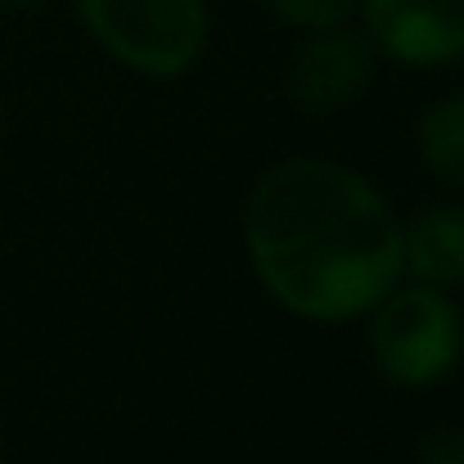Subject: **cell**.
<instances>
[{"label":"cell","instance_id":"cell-3","mask_svg":"<svg viewBox=\"0 0 464 464\" xmlns=\"http://www.w3.org/2000/svg\"><path fill=\"white\" fill-rule=\"evenodd\" d=\"M86 32L140 77H185L208 50V0H72Z\"/></svg>","mask_w":464,"mask_h":464},{"label":"cell","instance_id":"cell-9","mask_svg":"<svg viewBox=\"0 0 464 464\" xmlns=\"http://www.w3.org/2000/svg\"><path fill=\"white\" fill-rule=\"evenodd\" d=\"M415 464H464V429L438 424L415 442Z\"/></svg>","mask_w":464,"mask_h":464},{"label":"cell","instance_id":"cell-6","mask_svg":"<svg viewBox=\"0 0 464 464\" xmlns=\"http://www.w3.org/2000/svg\"><path fill=\"white\" fill-rule=\"evenodd\" d=\"M401 276L456 294L464 285V208L424 203L401 221Z\"/></svg>","mask_w":464,"mask_h":464},{"label":"cell","instance_id":"cell-8","mask_svg":"<svg viewBox=\"0 0 464 464\" xmlns=\"http://www.w3.org/2000/svg\"><path fill=\"white\" fill-rule=\"evenodd\" d=\"M289 27L298 32H324V27H343L356 14V0H266Z\"/></svg>","mask_w":464,"mask_h":464},{"label":"cell","instance_id":"cell-10","mask_svg":"<svg viewBox=\"0 0 464 464\" xmlns=\"http://www.w3.org/2000/svg\"><path fill=\"white\" fill-rule=\"evenodd\" d=\"M23 5H36V0H0V9H23Z\"/></svg>","mask_w":464,"mask_h":464},{"label":"cell","instance_id":"cell-1","mask_svg":"<svg viewBox=\"0 0 464 464\" xmlns=\"http://www.w3.org/2000/svg\"><path fill=\"white\" fill-rule=\"evenodd\" d=\"M244 248L262 289L298 320L343 324L401 280V221L334 158L266 167L244 203Z\"/></svg>","mask_w":464,"mask_h":464},{"label":"cell","instance_id":"cell-7","mask_svg":"<svg viewBox=\"0 0 464 464\" xmlns=\"http://www.w3.org/2000/svg\"><path fill=\"white\" fill-rule=\"evenodd\" d=\"M415 150L442 185L464 189V95H447L420 113Z\"/></svg>","mask_w":464,"mask_h":464},{"label":"cell","instance_id":"cell-12","mask_svg":"<svg viewBox=\"0 0 464 464\" xmlns=\"http://www.w3.org/2000/svg\"><path fill=\"white\" fill-rule=\"evenodd\" d=\"M0 456H5V442H0Z\"/></svg>","mask_w":464,"mask_h":464},{"label":"cell","instance_id":"cell-5","mask_svg":"<svg viewBox=\"0 0 464 464\" xmlns=\"http://www.w3.org/2000/svg\"><path fill=\"white\" fill-rule=\"evenodd\" d=\"M374 63H379L374 41L365 32H352L347 23L307 32V41L298 45V54L289 63V95L307 113L347 109L370 91Z\"/></svg>","mask_w":464,"mask_h":464},{"label":"cell","instance_id":"cell-2","mask_svg":"<svg viewBox=\"0 0 464 464\" xmlns=\"http://www.w3.org/2000/svg\"><path fill=\"white\" fill-rule=\"evenodd\" d=\"M370 315V352L388 383L433 388L464 356V315L447 289L433 285H392Z\"/></svg>","mask_w":464,"mask_h":464},{"label":"cell","instance_id":"cell-4","mask_svg":"<svg viewBox=\"0 0 464 464\" xmlns=\"http://www.w3.org/2000/svg\"><path fill=\"white\" fill-rule=\"evenodd\" d=\"M374 50L401 68H447L464 59V0H356Z\"/></svg>","mask_w":464,"mask_h":464},{"label":"cell","instance_id":"cell-11","mask_svg":"<svg viewBox=\"0 0 464 464\" xmlns=\"http://www.w3.org/2000/svg\"><path fill=\"white\" fill-rule=\"evenodd\" d=\"M0 131H5V104H0Z\"/></svg>","mask_w":464,"mask_h":464}]
</instances>
